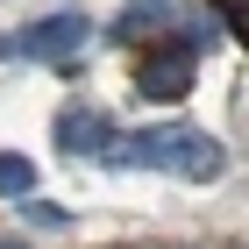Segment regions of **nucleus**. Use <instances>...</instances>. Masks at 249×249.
Wrapping results in <instances>:
<instances>
[{"label": "nucleus", "mask_w": 249, "mask_h": 249, "mask_svg": "<svg viewBox=\"0 0 249 249\" xmlns=\"http://www.w3.org/2000/svg\"><path fill=\"white\" fill-rule=\"evenodd\" d=\"M121 164H157V171H178L192 185H207V178H221L228 150L213 135H199V128H142V135H128Z\"/></svg>", "instance_id": "obj_1"}, {"label": "nucleus", "mask_w": 249, "mask_h": 249, "mask_svg": "<svg viewBox=\"0 0 249 249\" xmlns=\"http://www.w3.org/2000/svg\"><path fill=\"white\" fill-rule=\"evenodd\" d=\"M78 43H86V21H78V15H50V21H36V29H21V50H29V57H43V64L71 57Z\"/></svg>", "instance_id": "obj_2"}, {"label": "nucleus", "mask_w": 249, "mask_h": 249, "mask_svg": "<svg viewBox=\"0 0 249 249\" xmlns=\"http://www.w3.org/2000/svg\"><path fill=\"white\" fill-rule=\"evenodd\" d=\"M150 100H178L192 86V57L185 50H157V57H142V78H135Z\"/></svg>", "instance_id": "obj_3"}, {"label": "nucleus", "mask_w": 249, "mask_h": 249, "mask_svg": "<svg viewBox=\"0 0 249 249\" xmlns=\"http://www.w3.org/2000/svg\"><path fill=\"white\" fill-rule=\"evenodd\" d=\"M57 135L71 142V150H100V142H107V114H86V107H71V114L57 121Z\"/></svg>", "instance_id": "obj_4"}, {"label": "nucleus", "mask_w": 249, "mask_h": 249, "mask_svg": "<svg viewBox=\"0 0 249 249\" xmlns=\"http://www.w3.org/2000/svg\"><path fill=\"white\" fill-rule=\"evenodd\" d=\"M21 192H36V164L29 157H0V199H21Z\"/></svg>", "instance_id": "obj_5"}, {"label": "nucleus", "mask_w": 249, "mask_h": 249, "mask_svg": "<svg viewBox=\"0 0 249 249\" xmlns=\"http://www.w3.org/2000/svg\"><path fill=\"white\" fill-rule=\"evenodd\" d=\"M0 57H7V36H0Z\"/></svg>", "instance_id": "obj_6"}]
</instances>
